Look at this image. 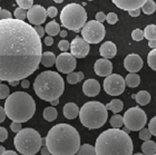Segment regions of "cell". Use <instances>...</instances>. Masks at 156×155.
<instances>
[{
	"label": "cell",
	"mask_w": 156,
	"mask_h": 155,
	"mask_svg": "<svg viewBox=\"0 0 156 155\" xmlns=\"http://www.w3.org/2000/svg\"><path fill=\"white\" fill-rule=\"evenodd\" d=\"M44 42H45V45H47V46H51L52 44H54L52 36H47V37H45V39H44Z\"/></svg>",
	"instance_id": "cell-49"
},
{
	"label": "cell",
	"mask_w": 156,
	"mask_h": 155,
	"mask_svg": "<svg viewBox=\"0 0 156 155\" xmlns=\"http://www.w3.org/2000/svg\"><path fill=\"white\" fill-rule=\"evenodd\" d=\"M140 77L136 73H129L125 77V84L130 88L137 87L140 85Z\"/></svg>",
	"instance_id": "cell-23"
},
{
	"label": "cell",
	"mask_w": 156,
	"mask_h": 155,
	"mask_svg": "<svg viewBox=\"0 0 156 155\" xmlns=\"http://www.w3.org/2000/svg\"><path fill=\"white\" fill-rule=\"evenodd\" d=\"M3 108L8 118L13 122L25 123L34 116L36 112V103L29 94L15 92L6 98Z\"/></svg>",
	"instance_id": "cell-4"
},
{
	"label": "cell",
	"mask_w": 156,
	"mask_h": 155,
	"mask_svg": "<svg viewBox=\"0 0 156 155\" xmlns=\"http://www.w3.org/2000/svg\"><path fill=\"white\" fill-rule=\"evenodd\" d=\"M3 155H17V153L15 151H5Z\"/></svg>",
	"instance_id": "cell-56"
},
{
	"label": "cell",
	"mask_w": 156,
	"mask_h": 155,
	"mask_svg": "<svg viewBox=\"0 0 156 155\" xmlns=\"http://www.w3.org/2000/svg\"><path fill=\"white\" fill-rule=\"evenodd\" d=\"M13 144L20 154L35 155L41 149V136L36 129L21 128L15 136Z\"/></svg>",
	"instance_id": "cell-7"
},
{
	"label": "cell",
	"mask_w": 156,
	"mask_h": 155,
	"mask_svg": "<svg viewBox=\"0 0 156 155\" xmlns=\"http://www.w3.org/2000/svg\"><path fill=\"white\" fill-rule=\"evenodd\" d=\"M69 47H70V44H69V41H67V40H60V41L58 42V48L62 50V52H67L69 49Z\"/></svg>",
	"instance_id": "cell-40"
},
{
	"label": "cell",
	"mask_w": 156,
	"mask_h": 155,
	"mask_svg": "<svg viewBox=\"0 0 156 155\" xmlns=\"http://www.w3.org/2000/svg\"><path fill=\"white\" fill-rule=\"evenodd\" d=\"M148 46L151 48H155L156 47V40H148Z\"/></svg>",
	"instance_id": "cell-53"
},
{
	"label": "cell",
	"mask_w": 156,
	"mask_h": 155,
	"mask_svg": "<svg viewBox=\"0 0 156 155\" xmlns=\"http://www.w3.org/2000/svg\"><path fill=\"white\" fill-rule=\"evenodd\" d=\"M134 99L136 100L138 105H147V104L151 102V95L148 92L146 91H140L138 92L137 94H135V97Z\"/></svg>",
	"instance_id": "cell-22"
},
{
	"label": "cell",
	"mask_w": 156,
	"mask_h": 155,
	"mask_svg": "<svg viewBox=\"0 0 156 155\" xmlns=\"http://www.w3.org/2000/svg\"><path fill=\"white\" fill-rule=\"evenodd\" d=\"M105 19H106V16H105V13L103 11H99V13H96V20L99 21V23H104Z\"/></svg>",
	"instance_id": "cell-47"
},
{
	"label": "cell",
	"mask_w": 156,
	"mask_h": 155,
	"mask_svg": "<svg viewBox=\"0 0 156 155\" xmlns=\"http://www.w3.org/2000/svg\"><path fill=\"white\" fill-rule=\"evenodd\" d=\"M86 1H93V0H86Z\"/></svg>",
	"instance_id": "cell-60"
},
{
	"label": "cell",
	"mask_w": 156,
	"mask_h": 155,
	"mask_svg": "<svg viewBox=\"0 0 156 155\" xmlns=\"http://www.w3.org/2000/svg\"><path fill=\"white\" fill-rule=\"evenodd\" d=\"M147 64L153 70L156 71V47L152 49L147 56Z\"/></svg>",
	"instance_id": "cell-33"
},
{
	"label": "cell",
	"mask_w": 156,
	"mask_h": 155,
	"mask_svg": "<svg viewBox=\"0 0 156 155\" xmlns=\"http://www.w3.org/2000/svg\"><path fill=\"white\" fill-rule=\"evenodd\" d=\"M41 39L35 28L17 18L0 19V79L20 81L39 68Z\"/></svg>",
	"instance_id": "cell-1"
},
{
	"label": "cell",
	"mask_w": 156,
	"mask_h": 155,
	"mask_svg": "<svg viewBox=\"0 0 156 155\" xmlns=\"http://www.w3.org/2000/svg\"><path fill=\"white\" fill-rule=\"evenodd\" d=\"M140 139H143V141H147V139H151L152 137V133L150 132V129L148 128H142L140 131Z\"/></svg>",
	"instance_id": "cell-38"
},
{
	"label": "cell",
	"mask_w": 156,
	"mask_h": 155,
	"mask_svg": "<svg viewBox=\"0 0 156 155\" xmlns=\"http://www.w3.org/2000/svg\"><path fill=\"white\" fill-rule=\"evenodd\" d=\"M56 67L62 74H68L75 70L76 68V57L69 52H62L59 56L56 57Z\"/></svg>",
	"instance_id": "cell-12"
},
{
	"label": "cell",
	"mask_w": 156,
	"mask_h": 155,
	"mask_svg": "<svg viewBox=\"0 0 156 155\" xmlns=\"http://www.w3.org/2000/svg\"><path fill=\"white\" fill-rule=\"evenodd\" d=\"M130 17H138L140 13V8H137V9H133V10H129L128 11Z\"/></svg>",
	"instance_id": "cell-48"
},
{
	"label": "cell",
	"mask_w": 156,
	"mask_h": 155,
	"mask_svg": "<svg viewBox=\"0 0 156 155\" xmlns=\"http://www.w3.org/2000/svg\"><path fill=\"white\" fill-rule=\"evenodd\" d=\"M83 79H84V74H83L81 71H79V73H74V71H72V73H68V74H67V81H68V84H70V85L77 84V83L81 81Z\"/></svg>",
	"instance_id": "cell-28"
},
{
	"label": "cell",
	"mask_w": 156,
	"mask_h": 155,
	"mask_svg": "<svg viewBox=\"0 0 156 155\" xmlns=\"http://www.w3.org/2000/svg\"><path fill=\"white\" fill-rule=\"evenodd\" d=\"M7 18H11V13L9 10L1 9L0 10V19H7Z\"/></svg>",
	"instance_id": "cell-45"
},
{
	"label": "cell",
	"mask_w": 156,
	"mask_h": 155,
	"mask_svg": "<svg viewBox=\"0 0 156 155\" xmlns=\"http://www.w3.org/2000/svg\"><path fill=\"white\" fill-rule=\"evenodd\" d=\"M59 31H60V26L58 25V23H56L54 20L46 25L45 32H47L49 36H57Z\"/></svg>",
	"instance_id": "cell-27"
},
{
	"label": "cell",
	"mask_w": 156,
	"mask_h": 155,
	"mask_svg": "<svg viewBox=\"0 0 156 155\" xmlns=\"http://www.w3.org/2000/svg\"><path fill=\"white\" fill-rule=\"evenodd\" d=\"M109 124L112 125V127H114V128H119L122 126L124 125V121H123V117L118 115V113H116L115 115L112 116V118L109 120Z\"/></svg>",
	"instance_id": "cell-32"
},
{
	"label": "cell",
	"mask_w": 156,
	"mask_h": 155,
	"mask_svg": "<svg viewBox=\"0 0 156 155\" xmlns=\"http://www.w3.org/2000/svg\"><path fill=\"white\" fill-rule=\"evenodd\" d=\"M144 38L147 40H156V25H148L144 29Z\"/></svg>",
	"instance_id": "cell-29"
},
{
	"label": "cell",
	"mask_w": 156,
	"mask_h": 155,
	"mask_svg": "<svg viewBox=\"0 0 156 155\" xmlns=\"http://www.w3.org/2000/svg\"><path fill=\"white\" fill-rule=\"evenodd\" d=\"M34 89L40 99L51 102L62 95L65 91V83L58 73L46 70L36 77L34 81Z\"/></svg>",
	"instance_id": "cell-5"
},
{
	"label": "cell",
	"mask_w": 156,
	"mask_h": 155,
	"mask_svg": "<svg viewBox=\"0 0 156 155\" xmlns=\"http://www.w3.org/2000/svg\"><path fill=\"white\" fill-rule=\"evenodd\" d=\"M54 1H55L56 3H62V1H64V0H54Z\"/></svg>",
	"instance_id": "cell-59"
},
{
	"label": "cell",
	"mask_w": 156,
	"mask_h": 155,
	"mask_svg": "<svg viewBox=\"0 0 156 155\" xmlns=\"http://www.w3.org/2000/svg\"><path fill=\"white\" fill-rule=\"evenodd\" d=\"M142 152L145 155H153L156 153V143L147 139L142 144Z\"/></svg>",
	"instance_id": "cell-24"
},
{
	"label": "cell",
	"mask_w": 156,
	"mask_h": 155,
	"mask_svg": "<svg viewBox=\"0 0 156 155\" xmlns=\"http://www.w3.org/2000/svg\"><path fill=\"white\" fill-rule=\"evenodd\" d=\"M29 86H30V83H29V81L28 79H21V87L23 88H29Z\"/></svg>",
	"instance_id": "cell-51"
},
{
	"label": "cell",
	"mask_w": 156,
	"mask_h": 155,
	"mask_svg": "<svg viewBox=\"0 0 156 155\" xmlns=\"http://www.w3.org/2000/svg\"><path fill=\"white\" fill-rule=\"evenodd\" d=\"M124 67L129 73H137L143 67V59L136 54H129L124 59Z\"/></svg>",
	"instance_id": "cell-15"
},
{
	"label": "cell",
	"mask_w": 156,
	"mask_h": 155,
	"mask_svg": "<svg viewBox=\"0 0 156 155\" xmlns=\"http://www.w3.org/2000/svg\"><path fill=\"white\" fill-rule=\"evenodd\" d=\"M90 50L89 44L83 37H75L70 42V54L76 58H85Z\"/></svg>",
	"instance_id": "cell-13"
},
{
	"label": "cell",
	"mask_w": 156,
	"mask_h": 155,
	"mask_svg": "<svg viewBox=\"0 0 156 155\" xmlns=\"http://www.w3.org/2000/svg\"><path fill=\"white\" fill-rule=\"evenodd\" d=\"M44 118H45L47 122H52V121H55L58 116V113H57V110H56L55 107H46L45 110H44Z\"/></svg>",
	"instance_id": "cell-26"
},
{
	"label": "cell",
	"mask_w": 156,
	"mask_h": 155,
	"mask_svg": "<svg viewBox=\"0 0 156 155\" xmlns=\"http://www.w3.org/2000/svg\"><path fill=\"white\" fill-rule=\"evenodd\" d=\"M40 153H41L42 155H49V154H50L49 150L47 149V146H44L42 149H40Z\"/></svg>",
	"instance_id": "cell-52"
},
{
	"label": "cell",
	"mask_w": 156,
	"mask_h": 155,
	"mask_svg": "<svg viewBox=\"0 0 156 155\" xmlns=\"http://www.w3.org/2000/svg\"><path fill=\"white\" fill-rule=\"evenodd\" d=\"M140 8H142L145 15H152V13H155L156 10V2H154L153 0H146Z\"/></svg>",
	"instance_id": "cell-30"
},
{
	"label": "cell",
	"mask_w": 156,
	"mask_h": 155,
	"mask_svg": "<svg viewBox=\"0 0 156 155\" xmlns=\"http://www.w3.org/2000/svg\"><path fill=\"white\" fill-rule=\"evenodd\" d=\"M49 103H50L51 106H56V105H58L59 104V98H56V99L51 100V102H49Z\"/></svg>",
	"instance_id": "cell-54"
},
{
	"label": "cell",
	"mask_w": 156,
	"mask_h": 155,
	"mask_svg": "<svg viewBox=\"0 0 156 155\" xmlns=\"http://www.w3.org/2000/svg\"><path fill=\"white\" fill-rule=\"evenodd\" d=\"M60 23L65 28L78 32L87 21V13L78 3H69L60 11Z\"/></svg>",
	"instance_id": "cell-8"
},
{
	"label": "cell",
	"mask_w": 156,
	"mask_h": 155,
	"mask_svg": "<svg viewBox=\"0 0 156 155\" xmlns=\"http://www.w3.org/2000/svg\"><path fill=\"white\" fill-rule=\"evenodd\" d=\"M83 92L86 96L88 97H94L99 94L101 92V84L98 83V81L89 78L83 84Z\"/></svg>",
	"instance_id": "cell-18"
},
{
	"label": "cell",
	"mask_w": 156,
	"mask_h": 155,
	"mask_svg": "<svg viewBox=\"0 0 156 155\" xmlns=\"http://www.w3.org/2000/svg\"><path fill=\"white\" fill-rule=\"evenodd\" d=\"M64 115H65L66 118L68 120H74L78 116L79 114V110H78V106L75 103H67L64 106Z\"/></svg>",
	"instance_id": "cell-20"
},
{
	"label": "cell",
	"mask_w": 156,
	"mask_h": 155,
	"mask_svg": "<svg viewBox=\"0 0 156 155\" xmlns=\"http://www.w3.org/2000/svg\"><path fill=\"white\" fill-rule=\"evenodd\" d=\"M9 95H10L9 87L7 85L0 83V99H6Z\"/></svg>",
	"instance_id": "cell-35"
},
{
	"label": "cell",
	"mask_w": 156,
	"mask_h": 155,
	"mask_svg": "<svg viewBox=\"0 0 156 155\" xmlns=\"http://www.w3.org/2000/svg\"><path fill=\"white\" fill-rule=\"evenodd\" d=\"M16 2L20 8L28 10L34 5V0H16Z\"/></svg>",
	"instance_id": "cell-36"
},
{
	"label": "cell",
	"mask_w": 156,
	"mask_h": 155,
	"mask_svg": "<svg viewBox=\"0 0 156 155\" xmlns=\"http://www.w3.org/2000/svg\"><path fill=\"white\" fill-rule=\"evenodd\" d=\"M46 146L52 155H74L80 146V136L75 127L65 123L55 125L46 136Z\"/></svg>",
	"instance_id": "cell-2"
},
{
	"label": "cell",
	"mask_w": 156,
	"mask_h": 155,
	"mask_svg": "<svg viewBox=\"0 0 156 155\" xmlns=\"http://www.w3.org/2000/svg\"><path fill=\"white\" fill-rule=\"evenodd\" d=\"M0 10H1V7H0Z\"/></svg>",
	"instance_id": "cell-62"
},
{
	"label": "cell",
	"mask_w": 156,
	"mask_h": 155,
	"mask_svg": "<svg viewBox=\"0 0 156 155\" xmlns=\"http://www.w3.org/2000/svg\"><path fill=\"white\" fill-rule=\"evenodd\" d=\"M46 11H47V16L50 17V18H55V17L57 16V13H58V10H57V8H56V7H52V6L49 7Z\"/></svg>",
	"instance_id": "cell-42"
},
{
	"label": "cell",
	"mask_w": 156,
	"mask_h": 155,
	"mask_svg": "<svg viewBox=\"0 0 156 155\" xmlns=\"http://www.w3.org/2000/svg\"><path fill=\"white\" fill-rule=\"evenodd\" d=\"M8 139V132L5 127H0V143L5 142Z\"/></svg>",
	"instance_id": "cell-44"
},
{
	"label": "cell",
	"mask_w": 156,
	"mask_h": 155,
	"mask_svg": "<svg viewBox=\"0 0 156 155\" xmlns=\"http://www.w3.org/2000/svg\"><path fill=\"white\" fill-rule=\"evenodd\" d=\"M112 1L114 2V5L117 8L129 11V10L140 8L146 0H112Z\"/></svg>",
	"instance_id": "cell-17"
},
{
	"label": "cell",
	"mask_w": 156,
	"mask_h": 155,
	"mask_svg": "<svg viewBox=\"0 0 156 155\" xmlns=\"http://www.w3.org/2000/svg\"><path fill=\"white\" fill-rule=\"evenodd\" d=\"M125 79L118 74H109L104 79V91L111 96H119L125 91Z\"/></svg>",
	"instance_id": "cell-11"
},
{
	"label": "cell",
	"mask_w": 156,
	"mask_h": 155,
	"mask_svg": "<svg viewBox=\"0 0 156 155\" xmlns=\"http://www.w3.org/2000/svg\"><path fill=\"white\" fill-rule=\"evenodd\" d=\"M99 52H101V55L103 58H107V59L114 58L117 54V47L114 42L105 41L104 44L101 46Z\"/></svg>",
	"instance_id": "cell-19"
},
{
	"label": "cell",
	"mask_w": 156,
	"mask_h": 155,
	"mask_svg": "<svg viewBox=\"0 0 156 155\" xmlns=\"http://www.w3.org/2000/svg\"><path fill=\"white\" fill-rule=\"evenodd\" d=\"M8 83H9L10 86H17V85L20 83V81H8Z\"/></svg>",
	"instance_id": "cell-55"
},
{
	"label": "cell",
	"mask_w": 156,
	"mask_h": 155,
	"mask_svg": "<svg viewBox=\"0 0 156 155\" xmlns=\"http://www.w3.org/2000/svg\"><path fill=\"white\" fill-rule=\"evenodd\" d=\"M123 107H124V104L120 99H113L106 105L107 110H111V112H113L114 114L119 113L120 110H123Z\"/></svg>",
	"instance_id": "cell-25"
},
{
	"label": "cell",
	"mask_w": 156,
	"mask_h": 155,
	"mask_svg": "<svg viewBox=\"0 0 156 155\" xmlns=\"http://www.w3.org/2000/svg\"><path fill=\"white\" fill-rule=\"evenodd\" d=\"M1 81H1V79H0V83H1Z\"/></svg>",
	"instance_id": "cell-61"
},
{
	"label": "cell",
	"mask_w": 156,
	"mask_h": 155,
	"mask_svg": "<svg viewBox=\"0 0 156 155\" xmlns=\"http://www.w3.org/2000/svg\"><path fill=\"white\" fill-rule=\"evenodd\" d=\"M40 63H41L45 67H51V66H54V65H55V63H56L55 54H54V52H42Z\"/></svg>",
	"instance_id": "cell-21"
},
{
	"label": "cell",
	"mask_w": 156,
	"mask_h": 155,
	"mask_svg": "<svg viewBox=\"0 0 156 155\" xmlns=\"http://www.w3.org/2000/svg\"><path fill=\"white\" fill-rule=\"evenodd\" d=\"M5 151H6V149H5L3 146H0V155H3V153H5Z\"/></svg>",
	"instance_id": "cell-58"
},
{
	"label": "cell",
	"mask_w": 156,
	"mask_h": 155,
	"mask_svg": "<svg viewBox=\"0 0 156 155\" xmlns=\"http://www.w3.org/2000/svg\"><path fill=\"white\" fill-rule=\"evenodd\" d=\"M106 20H107V23L109 25H114V23H117V20H118V17L115 13H109L106 16Z\"/></svg>",
	"instance_id": "cell-39"
},
{
	"label": "cell",
	"mask_w": 156,
	"mask_h": 155,
	"mask_svg": "<svg viewBox=\"0 0 156 155\" xmlns=\"http://www.w3.org/2000/svg\"><path fill=\"white\" fill-rule=\"evenodd\" d=\"M133 151V141L128 133L119 128L106 129L96 139V155H132Z\"/></svg>",
	"instance_id": "cell-3"
},
{
	"label": "cell",
	"mask_w": 156,
	"mask_h": 155,
	"mask_svg": "<svg viewBox=\"0 0 156 155\" xmlns=\"http://www.w3.org/2000/svg\"><path fill=\"white\" fill-rule=\"evenodd\" d=\"M13 16L15 18L17 19H20V20H25L27 18V13H26V9H23V8H17L15 10V13H13Z\"/></svg>",
	"instance_id": "cell-34"
},
{
	"label": "cell",
	"mask_w": 156,
	"mask_h": 155,
	"mask_svg": "<svg viewBox=\"0 0 156 155\" xmlns=\"http://www.w3.org/2000/svg\"><path fill=\"white\" fill-rule=\"evenodd\" d=\"M34 28H35V30H36V32L39 35V37H40V38L45 35V29H44L40 25H35V27H34Z\"/></svg>",
	"instance_id": "cell-46"
},
{
	"label": "cell",
	"mask_w": 156,
	"mask_h": 155,
	"mask_svg": "<svg viewBox=\"0 0 156 155\" xmlns=\"http://www.w3.org/2000/svg\"><path fill=\"white\" fill-rule=\"evenodd\" d=\"M10 128H11V131H12L13 133H18L21 129V123H19V122H13L10 124Z\"/></svg>",
	"instance_id": "cell-43"
},
{
	"label": "cell",
	"mask_w": 156,
	"mask_h": 155,
	"mask_svg": "<svg viewBox=\"0 0 156 155\" xmlns=\"http://www.w3.org/2000/svg\"><path fill=\"white\" fill-rule=\"evenodd\" d=\"M124 125L129 131H140L147 123V116L140 107L135 106L125 112L123 116Z\"/></svg>",
	"instance_id": "cell-9"
},
{
	"label": "cell",
	"mask_w": 156,
	"mask_h": 155,
	"mask_svg": "<svg viewBox=\"0 0 156 155\" xmlns=\"http://www.w3.org/2000/svg\"><path fill=\"white\" fill-rule=\"evenodd\" d=\"M148 129H150V132L152 133V135L156 136V116L153 117V118L150 121V124H148Z\"/></svg>",
	"instance_id": "cell-41"
},
{
	"label": "cell",
	"mask_w": 156,
	"mask_h": 155,
	"mask_svg": "<svg viewBox=\"0 0 156 155\" xmlns=\"http://www.w3.org/2000/svg\"><path fill=\"white\" fill-rule=\"evenodd\" d=\"M46 18H47V11L40 5H33L28 9L27 19L29 20L31 25H41L46 21Z\"/></svg>",
	"instance_id": "cell-14"
},
{
	"label": "cell",
	"mask_w": 156,
	"mask_h": 155,
	"mask_svg": "<svg viewBox=\"0 0 156 155\" xmlns=\"http://www.w3.org/2000/svg\"><path fill=\"white\" fill-rule=\"evenodd\" d=\"M78 155H95V147L89 145V144H84V145L79 146V149L77 151Z\"/></svg>",
	"instance_id": "cell-31"
},
{
	"label": "cell",
	"mask_w": 156,
	"mask_h": 155,
	"mask_svg": "<svg viewBox=\"0 0 156 155\" xmlns=\"http://www.w3.org/2000/svg\"><path fill=\"white\" fill-rule=\"evenodd\" d=\"M112 70H113V64L107 58L98 59L94 65V71L96 73V75L101 77L108 76L109 74H112Z\"/></svg>",
	"instance_id": "cell-16"
},
{
	"label": "cell",
	"mask_w": 156,
	"mask_h": 155,
	"mask_svg": "<svg viewBox=\"0 0 156 155\" xmlns=\"http://www.w3.org/2000/svg\"><path fill=\"white\" fill-rule=\"evenodd\" d=\"M132 38H133L135 41H140V40H143V39H144L143 30L138 29V28L134 29L133 32H132Z\"/></svg>",
	"instance_id": "cell-37"
},
{
	"label": "cell",
	"mask_w": 156,
	"mask_h": 155,
	"mask_svg": "<svg viewBox=\"0 0 156 155\" xmlns=\"http://www.w3.org/2000/svg\"><path fill=\"white\" fill-rule=\"evenodd\" d=\"M6 112H5V108L2 106H0V123H2L3 121L6 120Z\"/></svg>",
	"instance_id": "cell-50"
},
{
	"label": "cell",
	"mask_w": 156,
	"mask_h": 155,
	"mask_svg": "<svg viewBox=\"0 0 156 155\" xmlns=\"http://www.w3.org/2000/svg\"><path fill=\"white\" fill-rule=\"evenodd\" d=\"M80 123L89 129L101 128L108 118L107 108L99 102H88L79 110Z\"/></svg>",
	"instance_id": "cell-6"
},
{
	"label": "cell",
	"mask_w": 156,
	"mask_h": 155,
	"mask_svg": "<svg viewBox=\"0 0 156 155\" xmlns=\"http://www.w3.org/2000/svg\"><path fill=\"white\" fill-rule=\"evenodd\" d=\"M106 35V30L103 23H99L97 20H90L87 23H85L81 28V36L88 44H99L104 39Z\"/></svg>",
	"instance_id": "cell-10"
},
{
	"label": "cell",
	"mask_w": 156,
	"mask_h": 155,
	"mask_svg": "<svg viewBox=\"0 0 156 155\" xmlns=\"http://www.w3.org/2000/svg\"><path fill=\"white\" fill-rule=\"evenodd\" d=\"M59 35L62 36V38H65V37L68 35V34H67V31H66V30H60V31H59Z\"/></svg>",
	"instance_id": "cell-57"
}]
</instances>
